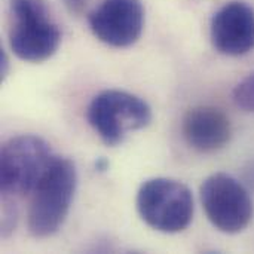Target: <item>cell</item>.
Returning <instances> with one entry per match:
<instances>
[{
  "label": "cell",
  "instance_id": "1",
  "mask_svg": "<svg viewBox=\"0 0 254 254\" xmlns=\"http://www.w3.org/2000/svg\"><path fill=\"white\" fill-rule=\"evenodd\" d=\"M77 185L74 164L55 156L36 189L28 210V229L36 238H48L63 226Z\"/></svg>",
  "mask_w": 254,
  "mask_h": 254
},
{
  "label": "cell",
  "instance_id": "2",
  "mask_svg": "<svg viewBox=\"0 0 254 254\" xmlns=\"http://www.w3.org/2000/svg\"><path fill=\"white\" fill-rule=\"evenodd\" d=\"M10 19L9 43L19 60L42 63L57 52L61 33L43 0H12Z\"/></svg>",
  "mask_w": 254,
  "mask_h": 254
},
{
  "label": "cell",
  "instance_id": "3",
  "mask_svg": "<svg viewBox=\"0 0 254 254\" xmlns=\"http://www.w3.org/2000/svg\"><path fill=\"white\" fill-rule=\"evenodd\" d=\"M140 217L155 231L177 234L185 231L193 217V198L182 182L156 177L144 182L137 193Z\"/></svg>",
  "mask_w": 254,
  "mask_h": 254
},
{
  "label": "cell",
  "instance_id": "4",
  "mask_svg": "<svg viewBox=\"0 0 254 254\" xmlns=\"http://www.w3.org/2000/svg\"><path fill=\"white\" fill-rule=\"evenodd\" d=\"M86 118L107 146H118L129 132L150 124L152 110L144 100L131 92L107 89L92 98Z\"/></svg>",
  "mask_w": 254,
  "mask_h": 254
},
{
  "label": "cell",
  "instance_id": "5",
  "mask_svg": "<svg viewBox=\"0 0 254 254\" xmlns=\"http://www.w3.org/2000/svg\"><path fill=\"white\" fill-rule=\"evenodd\" d=\"M54 158L49 144L37 135H18L7 140L0 155L1 192L12 196L33 192Z\"/></svg>",
  "mask_w": 254,
  "mask_h": 254
},
{
  "label": "cell",
  "instance_id": "6",
  "mask_svg": "<svg viewBox=\"0 0 254 254\" xmlns=\"http://www.w3.org/2000/svg\"><path fill=\"white\" fill-rule=\"evenodd\" d=\"M201 201L208 220L225 234L243 232L253 217L247 189L232 176L217 173L201 186Z\"/></svg>",
  "mask_w": 254,
  "mask_h": 254
},
{
  "label": "cell",
  "instance_id": "7",
  "mask_svg": "<svg viewBox=\"0 0 254 254\" xmlns=\"http://www.w3.org/2000/svg\"><path fill=\"white\" fill-rule=\"evenodd\" d=\"M88 21L100 42L113 48H127L141 36L144 9L140 0H103Z\"/></svg>",
  "mask_w": 254,
  "mask_h": 254
},
{
  "label": "cell",
  "instance_id": "8",
  "mask_svg": "<svg viewBox=\"0 0 254 254\" xmlns=\"http://www.w3.org/2000/svg\"><path fill=\"white\" fill-rule=\"evenodd\" d=\"M211 42L217 52L241 57L254 49V9L246 1L223 4L211 19Z\"/></svg>",
  "mask_w": 254,
  "mask_h": 254
},
{
  "label": "cell",
  "instance_id": "9",
  "mask_svg": "<svg viewBox=\"0 0 254 254\" xmlns=\"http://www.w3.org/2000/svg\"><path fill=\"white\" fill-rule=\"evenodd\" d=\"M183 137L186 143L204 153L223 149L232 134L229 118L217 107L198 106L190 109L183 119Z\"/></svg>",
  "mask_w": 254,
  "mask_h": 254
},
{
  "label": "cell",
  "instance_id": "10",
  "mask_svg": "<svg viewBox=\"0 0 254 254\" xmlns=\"http://www.w3.org/2000/svg\"><path fill=\"white\" fill-rule=\"evenodd\" d=\"M237 106L246 112H254V73L247 76L234 91Z\"/></svg>",
  "mask_w": 254,
  "mask_h": 254
},
{
  "label": "cell",
  "instance_id": "11",
  "mask_svg": "<svg viewBox=\"0 0 254 254\" xmlns=\"http://www.w3.org/2000/svg\"><path fill=\"white\" fill-rule=\"evenodd\" d=\"M64 4L67 6V9L71 12V13H80L86 4V0H64Z\"/></svg>",
  "mask_w": 254,
  "mask_h": 254
},
{
  "label": "cell",
  "instance_id": "12",
  "mask_svg": "<svg viewBox=\"0 0 254 254\" xmlns=\"http://www.w3.org/2000/svg\"><path fill=\"white\" fill-rule=\"evenodd\" d=\"M7 67H9V61L4 52H1V77H4L7 74Z\"/></svg>",
  "mask_w": 254,
  "mask_h": 254
}]
</instances>
